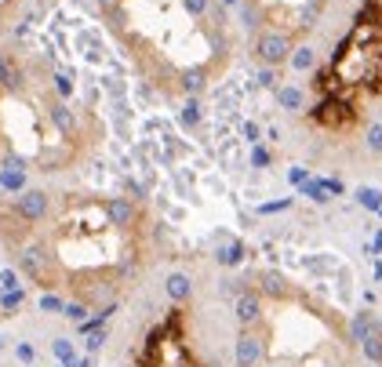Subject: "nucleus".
I'll return each instance as SVG.
<instances>
[{
  "label": "nucleus",
  "instance_id": "nucleus-6",
  "mask_svg": "<svg viewBox=\"0 0 382 367\" xmlns=\"http://www.w3.org/2000/svg\"><path fill=\"white\" fill-rule=\"evenodd\" d=\"M349 334H353V342L360 345V353L375 367H382V320L372 309H360L353 320H349Z\"/></svg>",
  "mask_w": 382,
  "mask_h": 367
},
{
  "label": "nucleus",
  "instance_id": "nucleus-14",
  "mask_svg": "<svg viewBox=\"0 0 382 367\" xmlns=\"http://www.w3.org/2000/svg\"><path fill=\"white\" fill-rule=\"evenodd\" d=\"M0 349H4V339H0Z\"/></svg>",
  "mask_w": 382,
  "mask_h": 367
},
{
  "label": "nucleus",
  "instance_id": "nucleus-7",
  "mask_svg": "<svg viewBox=\"0 0 382 367\" xmlns=\"http://www.w3.org/2000/svg\"><path fill=\"white\" fill-rule=\"evenodd\" d=\"M233 316H237V327H255L266 316V298L255 291V287H244V291L233 298Z\"/></svg>",
  "mask_w": 382,
  "mask_h": 367
},
{
  "label": "nucleus",
  "instance_id": "nucleus-13",
  "mask_svg": "<svg viewBox=\"0 0 382 367\" xmlns=\"http://www.w3.org/2000/svg\"><path fill=\"white\" fill-rule=\"evenodd\" d=\"M51 367H66V364H58V360H55V364H51Z\"/></svg>",
  "mask_w": 382,
  "mask_h": 367
},
{
  "label": "nucleus",
  "instance_id": "nucleus-3",
  "mask_svg": "<svg viewBox=\"0 0 382 367\" xmlns=\"http://www.w3.org/2000/svg\"><path fill=\"white\" fill-rule=\"evenodd\" d=\"M102 142L91 106H73L62 76L44 58L0 51V171H73Z\"/></svg>",
  "mask_w": 382,
  "mask_h": 367
},
{
  "label": "nucleus",
  "instance_id": "nucleus-8",
  "mask_svg": "<svg viewBox=\"0 0 382 367\" xmlns=\"http://www.w3.org/2000/svg\"><path fill=\"white\" fill-rule=\"evenodd\" d=\"M189 295H193V287H189V277H182V273L168 277V298H171V302H179V306H189Z\"/></svg>",
  "mask_w": 382,
  "mask_h": 367
},
{
  "label": "nucleus",
  "instance_id": "nucleus-11",
  "mask_svg": "<svg viewBox=\"0 0 382 367\" xmlns=\"http://www.w3.org/2000/svg\"><path fill=\"white\" fill-rule=\"evenodd\" d=\"M15 357H19V364H26V367H37V349L29 345V342L15 345Z\"/></svg>",
  "mask_w": 382,
  "mask_h": 367
},
{
  "label": "nucleus",
  "instance_id": "nucleus-4",
  "mask_svg": "<svg viewBox=\"0 0 382 367\" xmlns=\"http://www.w3.org/2000/svg\"><path fill=\"white\" fill-rule=\"evenodd\" d=\"M313 131L349 138L364 127L368 106L382 99V0H360L349 29L310 76Z\"/></svg>",
  "mask_w": 382,
  "mask_h": 367
},
{
  "label": "nucleus",
  "instance_id": "nucleus-2",
  "mask_svg": "<svg viewBox=\"0 0 382 367\" xmlns=\"http://www.w3.org/2000/svg\"><path fill=\"white\" fill-rule=\"evenodd\" d=\"M102 26L153 91H204L230 62V26L215 0H95Z\"/></svg>",
  "mask_w": 382,
  "mask_h": 367
},
{
  "label": "nucleus",
  "instance_id": "nucleus-12",
  "mask_svg": "<svg viewBox=\"0 0 382 367\" xmlns=\"http://www.w3.org/2000/svg\"><path fill=\"white\" fill-rule=\"evenodd\" d=\"M15 287H22L19 284V273H15V269H0V295L15 291Z\"/></svg>",
  "mask_w": 382,
  "mask_h": 367
},
{
  "label": "nucleus",
  "instance_id": "nucleus-1",
  "mask_svg": "<svg viewBox=\"0 0 382 367\" xmlns=\"http://www.w3.org/2000/svg\"><path fill=\"white\" fill-rule=\"evenodd\" d=\"M150 211L113 193H55L33 236L11 251L15 269L37 291H62L109 316L146 266Z\"/></svg>",
  "mask_w": 382,
  "mask_h": 367
},
{
  "label": "nucleus",
  "instance_id": "nucleus-5",
  "mask_svg": "<svg viewBox=\"0 0 382 367\" xmlns=\"http://www.w3.org/2000/svg\"><path fill=\"white\" fill-rule=\"evenodd\" d=\"M132 367H204L189 345V306H175L138 342Z\"/></svg>",
  "mask_w": 382,
  "mask_h": 367
},
{
  "label": "nucleus",
  "instance_id": "nucleus-10",
  "mask_svg": "<svg viewBox=\"0 0 382 367\" xmlns=\"http://www.w3.org/2000/svg\"><path fill=\"white\" fill-rule=\"evenodd\" d=\"M19 8H22V0H0V37H4V29H8V22L15 19Z\"/></svg>",
  "mask_w": 382,
  "mask_h": 367
},
{
  "label": "nucleus",
  "instance_id": "nucleus-9",
  "mask_svg": "<svg viewBox=\"0 0 382 367\" xmlns=\"http://www.w3.org/2000/svg\"><path fill=\"white\" fill-rule=\"evenodd\" d=\"M51 357L58 360V364H66V367H77V345L70 342V339H51Z\"/></svg>",
  "mask_w": 382,
  "mask_h": 367
}]
</instances>
